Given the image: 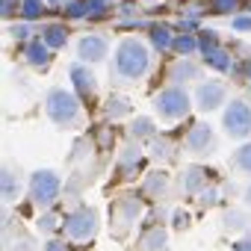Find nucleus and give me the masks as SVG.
<instances>
[{
	"label": "nucleus",
	"instance_id": "29",
	"mask_svg": "<svg viewBox=\"0 0 251 251\" xmlns=\"http://www.w3.org/2000/svg\"><path fill=\"white\" fill-rule=\"evenodd\" d=\"M39 230H42V233H50V230H56V216H53V213H45V216L39 219Z\"/></svg>",
	"mask_w": 251,
	"mask_h": 251
},
{
	"label": "nucleus",
	"instance_id": "30",
	"mask_svg": "<svg viewBox=\"0 0 251 251\" xmlns=\"http://www.w3.org/2000/svg\"><path fill=\"white\" fill-rule=\"evenodd\" d=\"M68 15L71 18H86V0H71V3H68Z\"/></svg>",
	"mask_w": 251,
	"mask_h": 251
},
{
	"label": "nucleus",
	"instance_id": "9",
	"mask_svg": "<svg viewBox=\"0 0 251 251\" xmlns=\"http://www.w3.org/2000/svg\"><path fill=\"white\" fill-rule=\"evenodd\" d=\"M213 148H216V136H213V130L207 127L204 121L192 124V130L186 133V151H189V154L204 157V154H210Z\"/></svg>",
	"mask_w": 251,
	"mask_h": 251
},
{
	"label": "nucleus",
	"instance_id": "10",
	"mask_svg": "<svg viewBox=\"0 0 251 251\" xmlns=\"http://www.w3.org/2000/svg\"><path fill=\"white\" fill-rule=\"evenodd\" d=\"M109 50V42L103 36H83L77 42V59L83 62H100Z\"/></svg>",
	"mask_w": 251,
	"mask_h": 251
},
{
	"label": "nucleus",
	"instance_id": "16",
	"mask_svg": "<svg viewBox=\"0 0 251 251\" xmlns=\"http://www.w3.org/2000/svg\"><path fill=\"white\" fill-rule=\"evenodd\" d=\"M175 30L169 27V24H154L151 27V42H154V48L157 50H172L175 48Z\"/></svg>",
	"mask_w": 251,
	"mask_h": 251
},
{
	"label": "nucleus",
	"instance_id": "27",
	"mask_svg": "<svg viewBox=\"0 0 251 251\" xmlns=\"http://www.w3.org/2000/svg\"><path fill=\"white\" fill-rule=\"evenodd\" d=\"M210 6H213V12H219V15H227V12H236L239 0H210Z\"/></svg>",
	"mask_w": 251,
	"mask_h": 251
},
{
	"label": "nucleus",
	"instance_id": "15",
	"mask_svg": "<svg viewBox=\"0 0 251 251\" xmlns=\"http://www.w3.org/2000/svg\"><path fill=\"white\" fill-rule=\"evenodd\" d=\"M166 227H148L142 236H139V248L142 251H163L166 248Z\"/></svg>",
	"mask_w": 251,
	"mask_h": 251
},
{
	"label": "nucleus",
	"instance_id": "28",
	"mask_svg": "<svg viewBox=\"0 0 251 251\" xmlns=\"http://www.w3.org/2000/svg\"><path fill=\"white\" fill-rule=\"evenodd\" d=\"M154 151H157V154H154L157 160H163V157H166V160H169V157H175V154H172L169 139H154Z\"/></svg>",
	"mask_w": 251,
	"mask_h": 251
},
{
	"label": "nucleus",
	"instance_id": "8",
	"mask_svg": "<svg viewBox=\"0 0 251 251\" xmlns=\"http://www.w3.org/2000/svg\"><path fill=\"white\" fill-rule=\"evenodd\" d=\"M225 98H227V86H225L222 80H207V83H201V86L195 89V106H198L201 112L219 109Z\"/></svg>",
	"mask_w": 251,
	"mask_h": 251
},
{
	"label": "nucleus",
	"instance_id": "18",
	"mask_svg": "<svg viewBox=\"0 0 251 251\" xmlns=\"http://www.w3.org/2000/svg\"><path fill=\"white\" fill-rule=\"evenodd\" d=\"M172 83H186V80H198L201 77V68L195 65V62H189V59H180L175 68H172Z\"/></svg>",
	"mask_w": 251,
	"mask_h": 251
},
{
	"label": "nucleus",
	"instance_id": "13",
	"mask_svg": "<svg viewBox=\"0 0 251 251\" xmlns=\"http://www.w3.org/2000/svg\"><path fill=\"white\" fill-rule=\"evenodd\" d=\"M50 45L45 42V39H39V42H30L27 48H24V59L33 65V68H48V62H50Z\"/></svg>",
	"mask_w": 251,
	"mask_h": 251
},
{
	"label": "nucleus",
	"instance_id": "31",
	"mask_svg": "<svg viewBox=\"0 0 251 251\" xmlns=\"http://www.w3.org/2000/svg\"><path fill=\"white\" fill-rule=\"evenodd\" d=\"M225 225L227 227H245V216L242 213H227L225 216Z\"/></svg>",
	"mask_w": 251,
	"mask_h": 251
},
{
	"label": "nucleus",
	"instance_id": "36",
	"mask_svg": "<svg viewBox=\"0 0 251 251\" xmlns=\"http://www.w3.org/2000/svg\"><path fill=\"white\" fill-rule=\"evenodd\" d=\"M45 248H48V251H62V245H59V242H48Z\"/></svg>",
	"mask_w": 251,
	"mask_h": 251
},
{
	"label": "nucleus",
	"instance_id": "22",
	"mask_svg": "<svg viewBox=\"0 0 251 251\" xmlns=\"http://www.w3.org/2000/svg\"><path fill=\"white\" fill-rule=\"evenodd\" d=\"M106 115H109V118L130 115V100H127V98H118V95H112V98L106 100Z\"/></svg>",
	"mask_w": 251,
	"mask_h": 251
},
{
	"label": "nucleus",
	"instance_id": "4",
	"mask_svg": "<svg viewBox=\"0 0 251 251\" xmlns=\"http://www.w3.org/2000/svg\"><path fill=\"white\" fill-rule=\"evenodd\" d=\"M62 227H65V236H68V239L86 242V239H92V236L98 233V213H95L92 207H77V210H71V213L65 216Z\"/></svg>",
	"mask_w": 251,
	"mask_h": 251
},
{
	"label": "nucleus",
	"instance_id": "33",
	"mask_svg": "<svg viewBox=\"0 0 251 251\" xmlns=\"http://www.w3.org/2000/svg\"><path fill=\"white\" fill-rule=\"evenodd\" d=\"M12 36H15V39H27V36H30V27H27V24H18V27L12 30Z\"/></svg>",
	"mask_w": 251,
	"mask_h": 251
},
{
	"label": "nucleus",
	"instance_id": "20",
	"mask_svg": "<svg viewBox=\"0 0 251 251\" xmlns=\"http://www.w3.org/2000/svg\"><path fill=\"white\" fill-rule=\"evenodd\" d=\"M230 166H233L236 172H242V175H251V142L242 145V148L230 157Z\"/></svg>",
	"mask_w": 251,
	"mask_h": 251
},
{
	"label": "nucleus",
	"instance_id": "12",
	"mask_svg": "<svg viewBox=\"0 0 251 251\" xmlns=\"http://www.w3.org/2000/svg\"><path fill=\"white\" fill-rule=\"evenodd\" d=\"M139 163H142V151H139L136 145H130V148H124V151H121L115 172H118L124 180H130V175H136V172H139Z\"/></svg>",
	"mask_w": 251,
	"mask_h": 251
},
{
	"label": "nucleus",
	"instance_id": "26",
	"mask_svg": "<svg viewBox=\"0 0 251 251\" xmlns=\"http://www.w3.org/2000/svg\"><path fill=\"white\" fill-rule=\"evenodd\" d=\"M15 192H18L15 175H12V169H3V198H6V201H12V198H15Z\"/></svg>",
	"mask_w": 251,
	"mask_h": 251
},
{
	"label": "nucleus",
	"instance_id": "2",
	"mask_svg": "<svg viewBox=\"0 0 251 251\" xmlns=\"http://www.w3.org/2000/svg\"><path fill=\"white\" fill-rule=\"evenodd\" d=\"M45 112L56 127H74V124H80V100L68 89H50L45 98Z\"/></svg>",
	"mask_w": 251,
	"mask_h": 251
},
{
	"label": "nucleus",
	"instance_id": "32",
	"mask_svg": "<svg viewBox=\"0 0 251 251\" xmlns=\"http://www.w3.org/2000/svg\"><path fill=\"white\" fill-rule=\"evenodd\" d=\"M15 3H21V0H3V18H12V15H15V12H12Z\"/></svg>",
	"mask_w": 251,
	"mask_h": 251
},
{
	"label": "nucleus",
	"instance_id": "5",
	"mask_svg": "<svg viewBox=\"0 0 251 251\" xmlns=\"http://www.w3.org/2000/svg\"><path fill=\"white\" fill-rule=\"evenodd\" d=\"M59 189H62L59 175L50 172V169H42V172H36V175L30 177V198H33V204H39V207H50V204L56 201Z\"/></svg>",
	"mask_w": 251,
	"mask_h": 251
},
{
	"label": "nucleus",
	"instance_id": "11",
	"mask_svg": "<svg viewBox=\"0 0 251 251\" xmlns=\"http://www.w3.org/2000/svg\"><path fill=\"white\" fill-rule=\"evenodd\" d=\"M68 74H71V80H74L77 92H80L86 100H92V98L98 95V80H95V74H92L86 65H80V62H77V65H71V71H68Z\"/></svg>",
	"mask_w": 251,
	"mask_h": 251
},
{
	"label": "nucleus",
	"instance_id": "38",
	"mask_svg": "<svg viewBox=\"0 0 251 251\" xmlns=\"http://www.w3.org/2000/svg\"><path fill=\"white\" fill-rule=\"evenodd\" d=\"M245 201H248V204H251V186H248V192H245Z\"/></svg>",
	"mask_w": 251,
	"mask_h": 251
},
{
	"label": "nucleus",
	"instance_id": "1",
	"mask_svg": "<svg viewBox=\"0 0 251 251\" xmlns=\"http://www.w3.org/2000/svg\"><path fill=\"white\" fill-rule=\"evenodd\" d=\"M151 68V50L145 48V42L139 39H124L115 48V59H112V77L118 83H136L148 74Z\"/></svg>",
	"mask_w": 251,
	"mask_h": 251
},
{
	"label": "nucleus",
	"instance_id": "19",
	"mask_svg": "<svg viewBox=\"0 0 251 251\" xmlns=\"http://www.w3.org/2000/svg\"><path fill=\"white\" fill-rule=\"evenodd\" d=\"M166 186H169V180H166V175H148L145 177V183H142V195H148V198H160L163 192H166Z\"/></svg>",
	"mask_w": 251,
	"mask_h": 251
},
{
	"label": "nucleus",
	"instance_id": "14",
	"mask_svg": "<svg viewBox=\"0 0 251 251\" xmlns=\"http://www.w3.org/2000/svg\"><path fill=\"white\" fill-rule=\"evenodd\" d=\"M204 183H207V172H204L201 166H189V169L180 175V189H183L186 195H195Z\"/></svg>",
	"mask_w": 251,
	"mask_h": 251
},
{
	"label": "nucleus",
	"instance_id": "21",
	"mask_svg": "<svg viewBox=\"0 0 251 251\" xmlns=\"http://www.w3.org/2000/svg\"><path fill=\"white\" fill-rule=\"evenodd\" d=\"M42 12H45V0H21L18 15L24 21H36V18H42Z\"/></svg>",
	"mask_w": 251,
	"mask_h": 251
},
{
	"label": "nucleus",
	"instance_id": "24",
	"mask_svg": "<svg viewBox=\"0 0 251 251\" xmlns=\"http://www.w3.org/2000/svg\"><path fill=\"white\" fill-rule=\"evenodd\" d=\"M198 45H201V42H198L195 36H189V33H183V36H177V39H175V50H177V53H186V56H189V53H195V50H198Z\"/></svg>",
	"mask_w": 251,
	"mask_h": 251
},
{
	"label": "nucleus",
	"instance_id": "40",
	"mask_svg": "<svg viewBox=\"0 0 251 251\" xmlns=\"http://www.w3.org/2000/svg\"><path fill=\"white\" fill-rule=\"evenodd\" d=\"M142 3H157V0H142Z\"/></svg>",
	"mask_w": 251,
	"mask_h": 251
},
{
	"label": "nucleus",
	"instance_id": "3",
	"mask_svg": "<svg viewBox=\"0 0 251 251\" xmlns=\"http://www.w3.org/2000/svg\"><path fill=\"white\" fill-rule=\"evenodd\" d=\"M154 109L163 121H177L189 112V95L180 86H169L154 98Z\"/></svg>",
	"mask_w": 251,
	"mask_h": 251
},
{
	"label": "nucleus",
	"instance_id": "37",
	"mask_svg": "<svg viewBox=\"0 0 251 251\" xmlns=\"http://www.w3.org/2000/svg\"><path fill=\"white\" fill-rule=\"evenodd\" d=\"M50 6H62V3H71V0H48Z\"/></svg>",
	"mask_w": 251,
	"mask_h": 251
},
{
	"label": "nucleus",
	"instance_id": "34",
	"mask_svg": "<svg viewBox=\"0 0 251 251\" xmlns=\"http://www.w3.org/2000/svg\"><path fill=\"white\" fill-rule=\"evenodd\" d=\"M233 30H251V18H233Z\"/></svg>",
	"mask_w": 251,
	"mask_h": 251
},
{
	"label": "nucleus",
	"instance_id": "35",
	"mask_svg": "<svg viewBox=\"0 0 251 251\" xmlns=\"http://www.w3.org/2000/svg\"><path fill=\"white\" fill-rule=\"evenodd\" d=\"M233 251H251V236H242V239L233 245Z\"/></svg>",
	"mask_w": 251,
	"mask_h": 251
},
{
	"label": "nucleus",
	"instance_id": "6",
	"mask_svg": "<svg viewBox=\"0 0 251 251\" xmlns=\"http://www.w3.org/2000/svg\"><path fill=\"white\" fill-rule=\"evenodd\" d=\"M225 130L230 139H248L251 136V106L245 100H230L225 109Z\"/></svg>",
	"mask_w": 251,
	"mask_h": 251
},
{
	"label": "nucleus",
	"instance_id": "39",
	"mask_svg": "<svg viewBox=\"0 0 251 251\" xmlns=\"http://www.w3.org/2000/svg\"><path fill=\"white\" fill-rule=\"evenodd\" d=\"M248 77H251V59H248Z\"/></svg>",
	"mask_w": 251,
	"mask_h": 251
},
{
	"label": "nucleus",
	"instance_id": "7",
	"mask_svg": "<svg viewBox=\"0 0 251 251\" xmlns=\"http://www.w3.org/2000/svg\"><path fill=\"white\" fill-rule=\"evenodd\" d=\"M139 210H142V201L136 195H124L112 204V233L115 236H124L139 219Z\"/></svg>",
	"mask_w": 251,
	"mask_h": 251
},
{
	"label": "nucleus",
	"instance_id": "25",
	"mask_svg": "<svg viewBox=\"0 0 251 251\" xmlns=\"http://www.w3.org/2000/svg\"><path fill=\"white\" fill-rule=\"evenodd\" d=\"M109 0H86V18H103Z\"/></svg>",
	"mask_w": 251,
	"mask_h": 251
},
{
	"label": "nucleus",
	"instance_id": "17",
	"mask_svg": "<svg viewBox=\"0 0 251 251\" xmlns=\"http://www.w3.org/2000/svg\"><path fill=\"white\" fill-rule=\"evenodd\" d=\"M42 39L56 50V48H62V45L68 42V27H65V24H45V27H42Z\"/></svg>",
	"mask_w": 251,
	"mask_h": 251
},
{
	"label": "nucleus",
	"instance_id": "23",
	"mask_svg": "<svg viewBox=\"0 0 251 251\" xmlns=\"http://www.w3.org/2000/svg\"><path fill=\"white\" fill-rule=\"evenodd\" d=\"M130 136L133 139H151L154 136V121L151 118H136L130 124Z\"/></svg>",
	"mask_w": 251,
	"mask_h": 251
}]
</instances>
